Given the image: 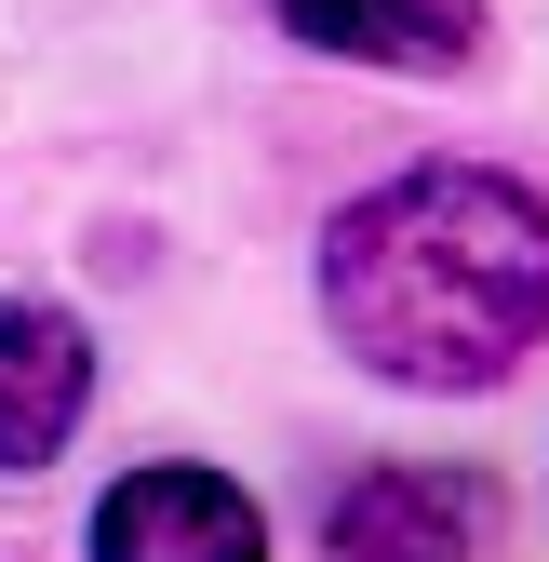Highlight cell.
<instances>
[{"label":"cell","instance_id":"obj_1","mask_svg":"<svg viewBox=\"0 0 549 562\" xmlns=\"http://www.w3.org/2000/svg\"><path fill=\"white\" fill-rule=\"evenodd\" d=\"M322 322L389 389H496L549 335V201L483 161H416L322 228Z\"/></svg>","mask_w":549,"mask_h":562},{"label":"cell","instance_id":"obj_4","mask_svg":"<svg viewBox=\"0 0 549 562\" xmlns=\"http://www.w3.org/2000/svg\"><path fill=\"white\" fill-rule=\"evenodd\" d=\"M94 402V335L54 295H0V469H54Z\"/></svg>","mask_w":549,"mask_h":562},{"label":"cell","instance_id":"obj_2","mask_svg":"<svg viewBox=\"0 0 549 562\" xmlns=\"http://www.w3.org/2000/svg\"><path fill=\"white\" fill-rule=\"evenodd\" d=\"M94 562H268V522L215 469H121L94 496Z\"/></svg>","mask_w":549,"mask_h":562},{"label":"cell","instance_id":"obj_5","mask_svg":"<svg viewBox=\"0 0 549 562\" xmlns=\"http://www.w3.org/2000/svg\"><path fill=\"white\" fill-rule=\"evenodd\" d=\"M309 54H349V67H469L483 41V0H268Z\"/></svg>","mask_w":549,"mask_h":562},{"label":"cell","instance_id":"obj_3","mask_svg":"<svg viewBox=\"0 0 549 562\" xmlns=\"http://www.w3.org/2000/svg\"><path fill=\"white\" fill-rule=\"evenodd\" d=\"M483 522H496V496L456 469H362L322 509V549L335 562H483Z\"/></svg>","mask_w":549,"mask_h":562}]
</instances>
